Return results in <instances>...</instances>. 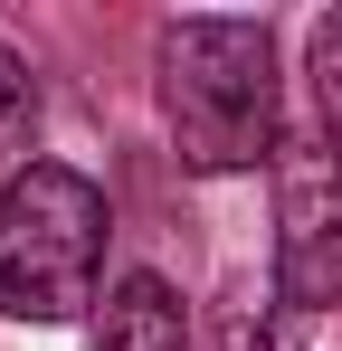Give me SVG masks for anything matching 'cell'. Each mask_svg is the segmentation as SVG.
<instances>
[{"label":"cell","instance_id":"6da1fadb","mask_svg":"<svg viewBox=\"0 0 342 351\" xmlns=\"http://www.w3.org/2000/svg\"><path fill=\"white\" fill-rule=\"evenodd\" d=\"M152 76H162L171 152L200 180L266 171L276 162V143H285V76H276V29L266 19H162Z\"/></svg>","mask_w":342,"mask_h":351},{"label":"cell","instance_id":"3957f363","mask_svg":"<svg viewBox=\"0 0 342 351\" xmlns=\"http://www.w3.org/2000/svg\"><path fill=\"white\" fill-rule=\"evenodd\" d=\"M276 304L333 313L342 304V180L333 162H295L276 190Z\"/></svg>","mask_w":342,"mask_h":351},{"label":"cell","instance_id":"52a82bcc","mask_svg":"<svg viewBox=\"0 0 342 351\" xmlns=\"http://www.w3.org/2000/svg\"><path fill=\"white\" fill-rule=\"evenodd\" d=\"M304 76H314V114H323V162L342 180V0L314 19V38H304Z\"/></svg>","mask_w":342,"mask_h":351},{"label":"cell","instance_id":"7a4b0ae2","mask_svg":"<svg viewBox=\"0 0 342 351\" xmlns=\"http://www.w3.org/2000/svg\"><path fill=\"white\" fill-rule=\"evenodd\" d=\"M114 209L76 162H29L0 180V323H76L105 304Z\"/></svg>","mask_w":342,"mask_h":351},{"label":"cell","instance_id":"277c9868","mask_svg":"<svg viewBox=\"0 0 342 351\" xmlns=\"http://www.w3.org/2000/svg\"><path fill=\"white\" fill-rule=\"evenodd\" d=\"M95 351H190V304L152 266H133V276H114L105 313H95Z\"/></svg>","mask_w":342,"mask_h":351},{"label":"cell","instance_id":"8992f818","mask_svg":"<svg viewBox=\"0 0 342 351\" xmlns=\"http://www.w3.org/2000/svg\"><path fill=\"white\" fill-rule=\"evenodd\" d=\"M38 162V76L19 48H0V180H19Z\"/></svg>","mask_w":342,"mask_h":351},{"label":"cell","instance_id":"5b68a950","mask_svg":"<svg viewBox=\"0 0 342 351\" xmlns=\"http://www.w3.org/2000/svg\"><path fill=\"white\" fill-rule=\"evenodd\" d=\"M209 351H304V313H285L276 285L266 294H228L209 313Z\"/></svg>","mask_w":342,"mask_h":351}]
</instances>
